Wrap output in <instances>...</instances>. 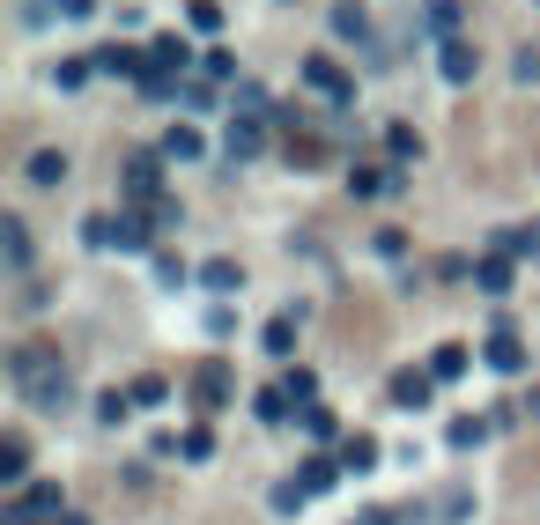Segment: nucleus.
Wrapping results in <instances>:
<instances>
[{
	"mask_svg": "<svg viewBox=\"0 0 540 525\" xmlns=\"http://www.w3.org/2000/svg\"><path fill=\"white\" fill-rule=\"evenodd\" d=\"M30 474V452H23V437H0V481H23Z\"/></svg>",
	"mask_w": 540,
	"mask_h": 525,
	"instance_id": "412c9836",
	"label": "nucleus"
},
{
	"mask_svg": "<svg viewBox=\"0 0 540 525\" xmlns=\"http://www.w3.org/2000/svg\"><path fill=\"white\" fill-rule=\"evenodd\" d=\"M518 415H533V422H540V385L526 392V400H518Z\"/></svg>",
	"mask_w": 540,
	"mask_h": 525,
	"instance_id": "f704fd0d",
	"label": "nucleus"
},
{
	"mask_svg": "<svg viewBox=\"0 0 540 525\" xmlns=\"http://www.w3.org/2000/svg\"><path fill=\"white\" fill-rule=\"evenodd\" d=\"M230 363H222V355H208V363L193 370V400H200V415H222V407H230Z\"/></svg>",
	"mask_w": 540,
	"mask_h": 525,
	"instance_id": "20e7f679",
	"label": "nucleus"
},
{
	"mask_svg": "<svg viewBox=\"0 0 540 525\" xmlns=\"http://www.w3.org/2000/svg\"><path fill=\"white\" fill-rule=\"evenodd\" d=\"M200 289L237 296V289H245V267H237V259H208V267H200Z\"/></svg>",
	"mask_w": 540,
	"mask_h": 525,
	"instance_id": "2eb2a0df",
	"label": "nucleus"
},
{
	"mask_svg": "<svg viewBox=\"0 0 540 525\" xmlns=\"http://www.w3.org/2000/svg\"><path fill=\"white\" fill-rule=\"evenodd\" d=\"M163 392H171L163 378H141V385H134V407H163Z\"/></svg>",
	"mask_w": 540,
	"mask_h": 525,
	"instance_id": "2f4dec72",
	"label": "nucleus"
},
{
	"mask_svg": "<svg viewBox=\"0 0 540 525\" xmlns=\"http://www.w3.org/2000/svg\"><path fill=\"white\" fill-rule=\"evenodd\" d=\"M60 525H89V518H60Z\"/></svg>",
	"mask_w": 540,
	"mask_h": 525,
	"instance_id": "e433bc0d",
	"label": "nucleus"
},
{
	"mask_svg": "<svg viewBox=\"0 0 540 525\" xmlns=\"http://www.w3.org/2000/svg\"><path fill=\"white\" fill-rule=\"evenodd\" d=\"M259 148H267V126H252V119H230V134H222V156H230V163H252Z\"/></svg>",
	"mask_w": 540,
	"mask_h": 525,
	"instance_id": "6e6552de",
	"label": "nucleus"
},
{
	"mask_svg": "<svg viewBox=\"0 0 540 525\" xmlns=\"http://www.w3.org/2000/svg\"><path fill=\"white\" fill-rule=\"evenodd\" d=\"M474 67H481V52L467 37H444V82H474Z\"/></svg>",
	"mask_w": 540,
	"mask_h": 525,
	"instance_id": "ddd939ff",
	"label": "nucleus"
},
{
	"mask_svg": "<svg viewBox=\"0 0 540 525\" xmlns=\"http://www.w3.org/2000/svg\"><path fill=\"white\" fill-rule=\"evenodd\" d=\"M459 370H467V348H437V355H430V378H437V385H452Z\"/></svg>",
	"mask_w": 540,
	"mask_h": 525,
	"instance_id": "4be33fe9",
	"label": "nucleus"
},
{
	"mask_svg": "<svg viewBox=\"0 0 540 525\" xmlns=\"http://www.w3.org/2000/svg\"><path fill=\"white\" fill-rule=\"evenodd\" d=\"M82 237L97 252H148V245H156V222H148L141 208H119V215H89Z\"/></svg>",
	"mask_w": 540,
	"mask_h": 525,
	"instance_id": "f03ea898",
	"label": "nucleus"
},
{
	"mask_svg": "<svg viewBox=\"0 0 540 525\" xmlns=\"http://www.w3.org/2000/svg\"><path fill=\"white\" fill-rule=\"evenodd\" d=\"M385 148H393V163H415V156H422L415 126H385Z\"/></svg>",
	"mask_w": 540,
	"mask_h": 525,
	"instance_id": "5701e85b",
	"label": "nucleus"
},
{
	"mask_svg": "<svg viewBox=\"0 0 540 525\" xmlns=\"http://www.w3.org/2000/svg\"><path fill=\"white\" fill-rule=\"evenodd\" d=\"M126 200H134L141 215L156 208V200H171L163 193V148H134V156H126Z\"/></svg>",
	"mask_w": 540,
	"mask_h": 525,
	"instance_id": "7ed1b4c3",
	"label": "nucleus"
},
{
	"mask_svg": "<svg viewBox=\"0 0 540 525\" xmlns=\"http://www.w3.org/2000/svg\"><path fill=\"white\" fill-rule=\"evenodd\" d=\"M178 104H185V111H208L215 97H208V89H200V82H178Z\"/></svg>",
	"mask_w": 540,
	"mask_h": 525,
	"instance_id": "72a5a7b5",
	"label": "nucleus"
},
{
	"mask_svg": "<svg viewBox=\"0 0 540 525\" xmlns=\"http://www.w3.org/2000/svg\"><path fill=\"white\" fill-rule=\"evenodd\" d=\"M289 407H296V400H289V392H282V385H267V392H259V422H282V415H289Z\"/></svg>",
	"mask_w": 540,
	"mask_h": 525,
	"instance_id": "cd10ccee",
	"label": "nucleus"
},
{
	"mask_svg": "<svg viewBox=\"0 0 540 525\" xmlns=\"http://www.w3.org/2000/svg\"><path fill=\"white\" fill-rule=\"evenodd\" d=\"M97 415H104V422H119V415H134V392H104V400H97Z\"/></svg>",
	"mask_w": 540,
	"mask_h": 525,
	"instance_id": "7c9ffc66",
	"label": "nucleus"
},
{
	"mask_svg": "<svg viewBox=\"0 0 540 525\" xmlns=\"http://www.w3.org/2000/svg\"><path fill=\"white\" fill-rule=\"evenodd\" d=\"M370 466H378V437L348 429V437H341V474H370Z\"/></svg>",
	"mask_w": 540,
	"mask_h": 525,
	"instance_id": "1a4fd4ad",
	"label": "nucleus"
},
{
	"mask_svg": "<svg viewBox=\"0 0 540 525\" xmlns=\"http://www.w3.org/2000/svg\"><path fill=\"white\" fill-rule=\"evenodd\" d=\"M0 252H8V267H15V274L30 267V230H23V222H15V215L0 222Z\"/></svg>",
	"mask_w": 540,
	"mask_h": 525,
	"instance_id": "a211bd4d",
	"label": "nucleus"
},
{
	"mask_svg": "<svg viewBox=\"0 0 540 525\" xmlns=\"http://www.w3.org/2000/svg\"><path fill=\"white\" fill-rule=\"evenodd\" d=\"M385 392H393V407H407V415H415V407H430L437 378H430V370H393V385H385Z\"/></svg>",
	"mask_w": 540,
	"mask_h": 525,
	"instance_id": "0eeeda50",
	"label": "nucleus"
},
{
	"mask_svg": "<svg viewBox=\"0 0 540 525\" xmlns=\"http://www.w3.org/2000/svg\"><path fill=\"white\" fill-rule=\"evenodd\" d=\"M333 30H341V37H356V45H370V15L356 8V0H341V8H333Z\"/></svg>",
	"mask_w": 540,
	"mask_h": 525,
	"instance_id": "aec40b11",
	"label": "nucleus"
},
{
	"mask_svg": "<svg viewBox=\"0 0 540 525\" xmlns=\"http://www.w3.org/2000/svg\"><path fill=\"white\" fill-rule=\"evenodd\" d=\"M481 355H489V370H504V378H518V370H526V341H518L511 326H496L489 341H481Z\"/></svg>",
	"mask_w": 540,
	"mask_h": 525,
	"instance_id": "423d86ee",
	"label": "nucleus"
},
{
	"mask_svg": "<svg viewBox=\"0 0 540 525\" xmlns=\"http://www.w3.org/2000/svg\"><path fill=\"white\" fill-rule=\"evenodd\" d=\"M178 459H215V437H208V429H185V437H178Z\"/></svg>",
	"mask_w": 540,
	"mask_h": 525,
	"instance_id": "393cba45",
	"label": "nucleus"
},
{
	"mask_svg": "<svg viewBox=\"0 0 540 525\" xmlns=\"http://www.w3.org/2000/svg\"><path fill=\"white\" fill-rule=\"evenodd\" d=\"M259 341H267L274 363H289V355H296V318H289V311H282V318H267V333H259Z\"/></svg>",
	"mask_w": 540,
	"mask_h": 525,
	"instance_id": "f3484780",
	"label": "nucleus"
},
{
	"mask_svg": "<svg viewBox=\"0 0 540 525\" xmlns=\"http://www.w3.org/2000/svg\"><path fill=\"white\" fill-rule=\"evenodd\" d=\"M30 185H67V156L60 148H37L30 156Z\"/></svg>",
	"mask_w": 540,
	"mask_h": 525,
	"instance_id": "6ab92c4d",
	"label": "nucleus"
},
{
	"mask_svg": "<svg viewBox=\"0 0 540 525\" xmlns=\"http://www.w3.org/2000/svg\"><path fill=\"white\" fill-rule=\"evenodd\" d=\"M333 481H341V459H326V452H311V459H304V474H296V489H304V496H326V489H333Z\"/></svg>",
	"mask_w": 540,
	"mask_h": 525,
	"instance_id": "9d476101",
	"label": "nucleus"
},
{
	"mask_svg": "<svg viewBox=\"0 0 540 525\" xmlns=\"http://www.w3.org/2000/svg\"><path fill=\"white\" fill-rule=\"evenodd\" d=\"M89 8H97V0H60V15H89Z\"/></svg>",
	"mask_w": 540,
	"mask_h": 525,
	"instance_id": "c9c22d12",
	"label": "nucleus"
},
{
	"mask_svg": "<svg viewBox=\"0 0 540 525\" xmlns=\"http://www.w3.org/2000/svg\"><path fill=\"white\" fill-rule=\"evenodd\" d=\"M496 252H504V259H540V222H518V230H496Z\"/></svg>",
	"mask_w": 540,
	"mask_h": 525,
	"instance_id": "4468645a",
	"label": "nucleus"
},
{
	"mask_svg": "<svg viewBox=\"0 0 540 525\" xmlns=\"http://www.w3.org/2000/svg\"><path fill=\"white\" fill-rule=\"evenodd\" d=\"M282 392L296 400V415H304V407H311V392H319V378H311V370H289V378H282Z\"/></svg>",
	"mask_w": 540,
	"mask_h": 525,
	"instance_id": "a878e982",
	"label": "nucleus"
},
{
	"mask_svg": "<svg viewBox=\"0 0 540 525\" xmlns=\"http://www.w3.org/2000/svg\"><path fill=\"white\" fill-rule=\"evenodd\" d=\"M304 82L319 89L326 104H356V82H348V74H341V67L326 60V52H311V60H304Z\"/></svg>",
	"mask_w": 540,
	"mask_h": 525,
	"instance_id": "39448f33",
	"label": "nucleus"
},
{
	"mask_svg": "<svg viewBox=\"0 0 540 525\" xmlns=\"http://www.w3.org/2000/svg\"><path fill=\"white\" fill-rule=\"evenodd\" d=\"M481 437H489V422H481V415H459V422H452V444H459V452H474Z\"/></svg>",
	"mask_w": 540,
	"mask_h": 525,
	"instance_id": "bb28decb",
	"label": "nucleus"
},
{
	"mask_svg": "<svg viewBox=\"0 0 540 525\" xmlns=\"http://www.w3.org/2000/svg\"><path fill=\"white\" fill-rule=\"evenodd\" d=\"M193 30H222V8H215V0H193Z\"/></svg>",
	"mask_w": 540,
	"mask_h": 525,
	"instance_id": "473e14b6",
	"label": "nucleus"
},
{
	"mask_svg": "<svg viewBox=\"0 0 540 525\" xmlns=\"http://www.w3.org/2000/svg\"><path fill=\"white\" fill-rule=\"evenodd\" d=\"M474 289H481V296H511V259H504V252H489V259L474 267Z\"/></svg>",
	"mask_w": 540,
	"mask_h": 525,
	"instance_id": "dca6fc26",
	"label": "nucleus"
},
{
	"mask_svg": "<svg viewBox=\"0 0 540 525\" xmlns=\"http://www.w3.org/2000/svg\"><path fill=\"white\" fill-rule=\"evenodd\" d=\"M156 274H163V289H185V281H200L193 267H185L178 252H156Z\"/></svg>",
	"mask_w": 540,
	"mask_h": 525,
	"instance_id": "b1692460",
	"label": "nucleus"
},
{
	"mask_svg": "<svg viewBox=\"0 0 540 525\" xmlns=\"http://www.w3.org/2000/svg\"><path fill=\"white\" fill-rule=\"evenodd\" d=\"M156 148H163V163H200V156H208V141H200L193 126H171V134H163Z\"/></svg>",
	"mask_w": 540,
	"mask_h": 525,
	"instance_id": "9b49d317",
	"label": "nucleus"
},
{
	"mask_svg": "<svg viewBox=\"0 0 540 525\" xmlns=\"http://www.w3.org/2000/svg\"><path fill=\"white\" fill-rule=\"evenodd\" d=\"M422 23H430V30H444V37H452V23H459V0H430V8H422Z\"/></svg>",
	"mask_w": 540,
	"mask_h": 525,
	"instance_id": "c85d7f7f",
	"label": "nucleus"
},
{
	"mask_svg": "<svg viewBox=\"0 0 540 525\" xmlns=\"http://www.w3.org/2000/svg\"><path fill=\"white\" fill-rule=\"evenodd\" d=\"M393 185H400V171H385V163H356V171H348V193H356V200L393 193Z\"/></svg>",
	"mask_w": 540,
	"mask_h": 525,
	"instance_id": "f8f14e48",
	"label": "nucleus"
},
{
	"mask_svg": "<svg viewBox=\"0 0 540 525\" xmlns=\"http://www.w3.org/2000/svg\"><path fill=\"white\" fill-rule=\"evenodd\" d=\"M8 378L23 385L37 407H52V415H60V407L74 400V385H67V363H60V348H52V341H23V348L8 355Z\"/></svg>",
	"mask_w": 540,
	"mask_h": 525,
	"instance_id": "f257e3e1",
	"label": "nucleus"
},
{
	"mask_svg": "<svg viewBox=\"0 0 540 525\" xmlns=\"http://www.w3.org/2000/svg\"><path fill=\"white\" fill-rule=\"evenodd\" d=\"M304 429H311V437L326 444V437H333V429H341V422H333V407H319V400H311V407H304Z\"/></svg>",
	"mask_w": 540,
	"mask_h": 525,
	"instance_id": "c756f323",
	"label": "nucleus"
}]
</instances>
